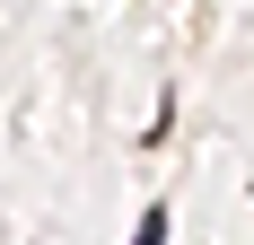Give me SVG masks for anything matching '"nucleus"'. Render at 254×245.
Returning <instances> with one entry per match:
<instances>
[{"mask_svg": "<svg viewBox=\"0 0 254 245\" xmlns=\"http://www.w3.org/2000/svg\"><path fill=\"white\" fill-rule=\"evenodd\" d=\"M131 245H167V201H149V210H140V228H131Z\"/></svg>", "mask_w": 254, "mask_h": 245, "instance_id": "nucleus-1", "label": "nucleus"}]
</instances>
